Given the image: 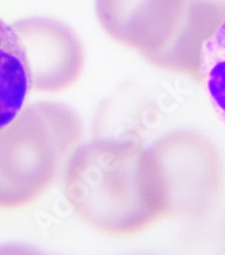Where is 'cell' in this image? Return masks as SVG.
I'll list each match as a JSON object with an SVG mask.
<instances>
[{
  "mask_svg": "<svg viewBox=\"0 0 225 255\" xmlns=\"http://www.w3.org/2000/svg\"><path fill=\"white\" fill-rule=\"evenodd\" d=\"M64 194L76 216L105 235H138L167 219L159 164L132 140L79 144L67 160Z\"/></svg>",
  "mask_w": 225,
  "mask_h": 255,
  "instance_id": "obj_1",
  "label": "cell"
},
{
  "mask_svg": "<svg viewBox=\"0 0 225 255\" xmlns=\"http://www.w3.org/2000/svg\"><path fill=\"white\" fill-rule=\"evenodd\" d=\"M112 39L168 72L200 80L206 41L225 19L224 0H95Z\"/></svg>",
  "mask_w": 225,
  "mask_h": 255,
  "instance_id": "obj_2",
  "label": "cell"
},
{
  "mask_svg": "<svg viewBox=\"0 0 225 255\" xmlns=\"http://www.w3.org/2000/svg\"><path fill=\"white\" fill-rule=\"evenodd\" d=\"M82 138V120L68 106H23L0 129V209H18L42 196Z\"/></svg>",
  "mask_w": 225,
  "mask_h": 255,
  "instance_id": "obj_3",
  "label": "cell"
},
{
  "mask_svg": "<svg viewBox=\"0 0 225 255\" xmlns=\"http://www.w3.org/2000/svg\"><path fill=\"white\" fill-rule=\"evenodd\" d=\"M162 172L167 219L197 221L215 209L223 189V162L217 148L193 130H175L151 148Z\"/></svg>",
  "mask_w": 225,
  "mask_h": 255,
  "instance_id": "obj_4",
  "label": "cell"
},
{
  "mask_svg": "<svg viewBox=\"0 0 225 255\" xmlns=\"http://www.w3.org/2000/svg\"><path fill=\"white\" fill-rule=\"evenodd\" d=\"M11 26L25 52L30 89L60 93L80 79L86 52L78 34L67 23L48 16H33Z\"/></svg>",
  "mask_w": 225,
  "mask_h": 255,
  "instance_id": "obj_5",
  "label": "cell"
},
{
  "mask_svg": "<svg viewBox=\"0 0 225 255\" xmlns=\"http://www.w3.org/2000/svg\"><path fill=\"white\" fill-rule=\"evenodd\" d=\"M30 91L26 57L12 26L0 18V129L25 106Z\"/></svg>",
  "mask_w": 225,
  "mask_h": 255,
  "instance_id": "obj_6",
  "label": "cell"
},
{
  "mask_svg": "<svg viewBox=\"0 0 225 255\" xmlns=\"http://www.w3.org/2000/svg\"><path fill=\"white\" fill-rule=\"evenodd\" d=\"M200 83L204 84L217 117L225 125V19L204 45Z\"/></svg>",
  "mask_w": 225,
  "mask_h": 255,
  "instance_id": "obj_7",
  "label": "cell"
},
{
  "mask_svg": "<svg viewBox=\"0 0 225 255\" xmlns=\"http://www.w3.org/2000/svg\"><path fill=\"white\" fill-rule=\"evenodd\" d=\"M224 246H225V232H224Z\"/></svg>",
  "mask_w": 225,
  "mask_h": 255,
  "instance_id": "obj_8",
  "label": "cell"
}]
</instances>
